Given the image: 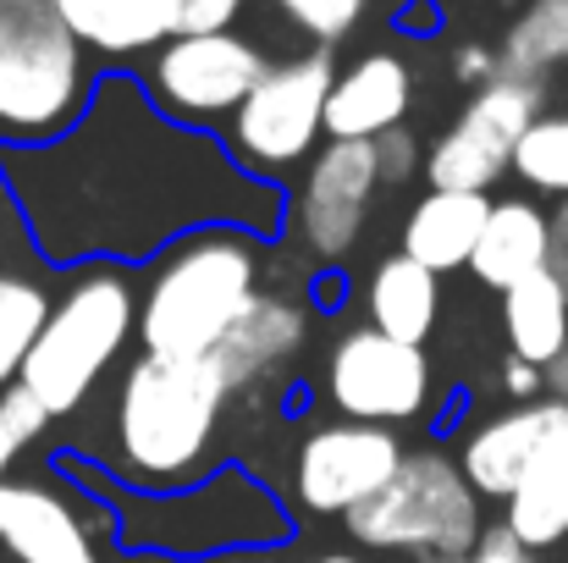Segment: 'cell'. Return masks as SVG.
<instances>
[{"instance_id":"33","label":"cell","mask_w":568,"mask_h":563,"mask_svg":"<svg viewBox=\"0 0 568 563\" xmlns=\"http://www.w3.org/2000/svg\"><path fill=\"white\" fill-rule=\"evenodd\" d=\"M547 271L568 293V199H558V210H547Z\"/></svg>"},{"instance_id":"38","label":"cell","mask_w":568,"mask_h":563,"mask_svg":"<svg viewBox=\"0 0 568 563\" xmlns=\"http://www.w3.org/2000/svg\"><path fill=\"white\" fill-rule=\"evenodd\" d=\"M128 563H183V559H166V553H133Z\"/></svg>"},{"instance_id":"41","label":"cell","mask_w":568,"mask_h":563,"mask_svg":"<svg viewBox=\"0 0 568 563\" xmlns=\"http://www.w3.org/2000/svg\"><path fill=\"white\" fill-rule=\"evenodd\" d=\"M464 6H491V0H464Z\"/></svg>"},{"instance_id":"6","label":"cell","mask_w":568,"mask_h":563,"mask_svg":"<svg viewBox=\"0 0 568 563\" xmlns=\"http://www.w3.org/2000/svg\"><path fill=\"white\" fill-rule=\"evenodd\" d=\"M343 525L359 547L403 553L414 563H464L480 547V536L491 531L475 486L458 470V459L436 453V448L403 453L397 475L365 509H354Z\"/></svg>"},{"instance_id":"3","label":"cell","mask_w":568,"mask_h":563,"mask_svg":"<svg viewBox=\"0 0 568 563\" xmlns=\"http://www.w3.org/2000/svg\"><path fill=\"white\" fill-rule=\"evenodd\" d=\"M265 238L199 227L166 243L139 288V349L155 360H210L265 288Z\"/></svg>"},{"instance_id":"19","label":"cell","mask_w":568,"mask_h":563,"mask_svg":"<svg viewBox=\"0 0 568 563\" xmlns=\"http://www.w3.org/2000/svg\"><path fill=\"white\" fill-rule=\"evenodd\" d=\"M491 215V193H447V188H425L414 199V210L403 215V260L425 265L430 277L447 271H469L475 238Z\"/></svg>"},{"instance_id":"40","label":"cell","mask_w":568,"mask_h":563,"mask_svg":"<svg viewBox=\"0 0 568 563\" xmlns=\"http://www.w3.org/2000/svg\"><path fill=\"white\" fill-rule=\"evenodd\" d=\"M204 563H260L254 553H232V559H204Z\"/></svg>"},{"instance_id":"25","label":"cell","mask_w":568,"mask_h":563,"mask_svg":"<svg viewBox=\"0 0 568 563\" xmlns=\"http://www.w3.org/2000/svg\"><path fill=\"white\" fill-rule=\"evenodd\" d=\"M44 315H50L44 282H33L28 271L0 265V392L17 381L33 338H39V326H44Z\"/></svg>"},{"instance_id":"1","label":"cell","mask_w":568,"mask_h":563,"mask_svg":"<svg viewBox=\"0 0 568 563\" xmlns=\"http://www.w3.org/2000/svg\"><path fill=\"white\" fill-rule=\"evenodd\" d=\"M0 183L50 265H150L199 227L282 238L287 188L248 178L215 133L166 122L139 78L105 72L50 144H0Z\"/></svg>"},{"instance_id":"12","label":"cell","mask_w":568,"mask_h":563,"mask_svg":"<svg viewBox=\"0 0 568 563\" xmlns=\"http://www.w3.org/2000/svg\"><path fill=\"white\" fill-rule=\"evenodd\" d=\"M403 453V436L386 425L326 420L293 448V503L315 520H348L397 475Z\"/></svg>"},{"instance_id":"7","label":"cell","mask_w":568,"mask_h":563,"mask_svg":"<svg viewBox=\"0 0 568 563\" xmlns=\"http://www.w3.org/2000/svg\"><path fill=\"white\" fill-rule=\"evenodd\" d=\"M94 94V67L50 6H0V144L61 139Z\"/></svg>"},{"instance_id":"30","label":"cell","mask_w":568,"mask_h":563,"mask_svg":"<svg viewBox=\"0 0 568 563\" xmlns=\"http://www.w3.org/2000/svg\"><path fill=\"white\" fill-rule=\"evenodd\" d=\"M254 0H178V33H221L232 28Z\"/></svg>"},{"instance_id":"34","label":"cell","mask_w":568,"mask_h":563,"mask_svg":"<svg viewBox=\"0 0 568 563\" xmlns=\"http://www.w3.org/2000/svg\"><path fill=\"white\" fill-rule=\"evenodd\" d=\"M464 563H541V553H525L508 531H486V536H480V547H475Z\"/></svg>"},{"instance_id":"5","label":"cell","mask_w":568,"mask_h":563,"mask_svg":"<svg viewBox=\"0 0 568 563\" xmlns=\"http://www.w3.org/2000/svg\"><path fill=\"white\" fill-rule=\"evenodd\" d=\"M139 343V288L122 265H78L50 299V315L17 371V386L39 398L50 420L78 414L116 360Z\"/></svg>"},{"instance_id":"2","label":"cell","mask_w":568,"mask_h":563,"mask_svg":"<svg viewBox=\"0 0 568 563\" xmlns=\"http://www.w3.org/2000/svg\"><path fill=\"white\" fill-rule=\"evenodd\" d=\"M232 392L210 360H155L139 354L111 403V436H116V470L133 492H183L210 475L221 453Z\"/></svg>"},{"instance_id":"27","label":"cell","mask_w":568,"mask_h":563,"mask_svg":"<svg viewBox=\"0 0 568 563\" xmlns=\"http://www.w3.org/2000/svg\"><path fill=\"white\" fill-rule=\"evenodd\" d=\"M276 11H282L287 28L315 39V50H332L365 22L371 0H276Z\"/></svg>"},{"instance_id":"16","label":"cell","mask_w":568,"mask_h":563,"mask_svg":"<svg viewBox=\"0 0 568 563\" xmlns=\"http://www.w3.org/2000/svg\"><path fill=\"white\" fill-rule=\"evenodd\" d=\"M414 111V67L397 50H365L359 61L337 67L326 94V139L376 144L381 133L403 128Z\"/></svg>"},{"instance_id":"23","label":"cell","mask_w":568,"mask_h":563,"mask_svg":"<svg viewBox=\"0 0 568 563\" xmlns=\"http://www.w3.org/2000/svg\"><path fill=\"white\" fill-rule=\"evenodd\" d=\"M503 343L536 371H547L568 349V293L552 271H536L503 293Z\"/></svg>"},{"instance_id":"20","label":"cell","mask_w":568,"mask_h":563,"mask_svg":"<svg viewBox=\"0 0 568 563\" xmlns=\"http://www.w3.org/2000/svg\"><path fill=\"white\" fill-rule=\"evenodd\" d=\"M469 271L491 293H508L514 282L547 271V210L536 199H525V193L491 199V215H486V227L475 238Z\"/></svg>"},{"instance_id":"24","label":"cell","mask_w":568,"mask_h":563,"mask_svg":"<svg viewBox=\"0 0 568 563\" xmlns=\"http://www.w3.org/2000/svg\"><path fill=\"white\" fill-rule=\"evenodd\" d=\"M568 67V0H525L519 17L503 28L497 44V78L541 83Z\"/></svg>"},{"instance_id":"36","label":"cell","mask_w":568,"mask_h":563,"mask_svg":"<svg viewBox=\"0 0 568 563\" xmlns=\"http://www.w3.org/2000/svg\"><path fill=\"white\" fill-rule=\"evenodd\" d=\"M547 398H558V403H568V349L547 365Z\"/></svg>"},{"instance_id":"31","label":"cell","mask_w":568,"mask_h":563,"mask_svg":"<svg viewBox=\"0 0 568 563\" xmlns=\"http://www.w3.org/2000/svg\"><path fill=\"white\" fill-rule=\"evenodd\" d=\"M447 67H453V83H464V89L475 94V89H486V83L497 78V50L480 44V39H464V44L453 50Z\"/></svg>"},{"instance_id":"10","label":"cell","mask_w":568,"mask_h":563,"mask_svg":"<svg viewBox=\"0 0 568 563\" xmlns=\"http://www.w3.org/2000/svg\"><path fill=\"white\" fill-rule=\"evenodd\" d=\"M376 199H381L376 150L354 144V139H326L310 155V167L298 172V183L287 188L282 232H293V243L310 254V265L332 271V265H343L359 249Z\"/></svg>"},{"instance_id":"14","label":"cell","mask_w":568,"mask_h":563,"mask_svg":"<svg viewBox=\"0 0 568 563\" xmlns=\"http://www.w3.org/2000/svg\"><path fill=\"white\" fill-rule=\"evenodd\" d=\"M568 425V403L558 398H536V403H508L503 414H486L475 420L464 436H458V470L464 481L475 486V497L486 503H503L525 470L536 464V453Z\"/></svg>"},{"instance_id":"11","label":"cell","mask_w":568,"mask_h":563,"mask_svg":"<svg viewBox=\"0 0 568 563\" xmlns=\"http://www.w3.org/2000/svg\"><path fill=\"white\" fill-rule=\"evenodd\" d=\"M547 111L541 83L491 78L464 100V111L447 122V133L425 150V183L447 193H491L514 172V150L530 133V122Z\"/></svg>"},{"instance_id":"37","label":"cell","mask_w":568,"mask_h":563,"mask_svg":"<svg viewBox=\"0 0 568 563\" xmlns=\"http://www.w3.org/2000/svg\"><path fill=\"white\" fill-rule=\"evenodd\" d=\"M298 563H365L359 553H315V559H298Z\"/></svg>"},{"instance_id":"17","label":"cell","mask_w":568,"mask_h":563,"mask_svg":"<svg viewBox=\"0 0 568 563\" xmlns=\"http://www.w3.org/2000/svg\"><path fill=\"white\" fill-rule=\"evenodd\" d=\"M0 547L17 563H100L78 503L39 481H0Z\"/></svg>"},{"instance_id":"15","label":"cell","mask_w":568,"mask_h":563,"mask_svg":"<svg viewBox=\"0 0 568 563\" xmlns=\"http://www.w3.org/2000/svg\"><path fill=\"white\" fill-rule=\"evenodd\" d=\"M304 338H310V310H304V299L287 293V288H260L254 304L237 315V326L215 343L210 365L226 381V392L237 398V392H254V386L276 381V375L298 360Z\"/></svg>"},{"instance_id":"18","label":"cell","mask_w":568,"mask_h":563,"mask_svg":"<svg viewBox=\"0 0 568 563\" xmlns=\"http://www.w3.org/2000/svg\"><path fill=\"white\" fill-rule=\"evenodd\" d=\"M55 22L83 56L133 61L178 33V0H50Z\"/></svg>"},{"instance_id":"9","label":"cell","mask_w":568,"mask_h":563,"mask_svg":"<svg viewBox=\"0 0 568 563\" xmlns=\"http://www.w3.org/2000/svg\"><path fill=\"white\" fill-rule=\"evenodd\" d=\"M271 72V56L237 33V28H221V33H172L161 50L144 56V100L193 133H210V128H226L232 111L254 94V83Z\"/></svg>"},{"instance_id":"22","label":"cell","mask_w":568,"mask_h":563,"mask_svg":"<svg viewBox=\"0 0 568 563\" xmlns=\"http://www.w3.org/2000/svg\"><path fill=\"white\" fill-rule=\"evenodd\" d=\"M365 315H371V332L408 343V349H425L436 332V315H442V277H430L425 265H414L403 254L381 260L365 277Z\"/></svg>"},{"instance_id":"13","label":"cell","mask_w":568,"mask_h":563,"mask_svg":"<svg viewBox=\"0 0 568 563\" xmlns=\"http://www.w3.org/2000/svg\"><path fill=\"white\" fill-rule=\"evenodd\" d=\"M326 403L337 420L397 431L430 409V354L354 326L326 354Z\"/></svg>"},{"instance_id":"32","label":"cell","mask_w":568,"mask_h":563,"mask_svg":"<svg viewBox=\"0 0 568 563\" xmlns=\"http://www.w3.org/2000/svg\"><path fill=\"white\" fill-rule=\"evenodd\" d=\"M497 386H503L508 403H536V398H547V371H536V365H525V360L508 354L497 365Z\"/></svg>"},{"instance_id":"28","label":"cell","mask_w":568,"mask_h":563,"mask_svg":"<svg viewBox=\"0 0 568 563\" xmlns=\"http://www.w3.org/2000/svg\"><path fill=\"white\" fill-rule=\"evenodd\" d=\"M44 431H50V414L39 409V398H33L28 386L11 381V386L0 392V481H6V470L17 464V453L33 448Z\"/></svg>"},{"instance_id":"39","label":"cell","mask_w":568,"mask_h":563,"mask_svg":"<svg viewBox=\"0 0 568 563\" xmlns=\"http://www.w3.org/2000/svg\"><path fill=\"white\" fill-rule=\"evenodd\" d=\"M0 6H11V11H39V6H50V0H0Z\"/></svg>"},{"instance_id":"35","label":"cell","mask_w":568,"mask_h":563,"mask_svg":"<svg viewBox=\"0 0 568 563\" xmlns=\"http://www.w3.org/2000/svg\"><path fill=\"white\" fill-rule=\"evenodd\" d=\"M397 28H403V33H436V28H442V6H436V0H403Z\"/></svg>"},{"instance_id":"8","label":"cell","mask_w":568,"mask_h":563,"mask_svg":"<svg viewBox=\"0 0 568 563\" xmlns=\"http://www.w3.org/2000/svg\"><path fill=\"white\" fill-rule=\"evenodd\" d=\"M332 78H337L332 50H298L287 61H271V72L254 83V94L221 128V150L248 178L287 188V178L304 172L310 155L326 144Z\"/></svg>"},{"instance_id":"21","label":"cell","mask_w":568,"mask_h":563,"mask_svg":"<svg viewBox=\"0 0 568 563\" xmlns=\"http://www.w3.org/2000/svg\"><path fill=\"white\" fill-rule=\"evenodd\" d=\"M525 553H547L568 542V425L536 453L525 481L503 497V525Z\"/></svg>"},{"instance_id":"29","label":"cell","mask_w":568,"mask_h":563,"mask_svg":"<svg viewBox=\"0 0 568 563\" xmlns=\"http://www.w3.org/2000/svg\"><path fill=\"white\" fill-rule=\"evenodd\" d=\"M371 150H376L381 188H403V183H414V178L425 172V144H419V133H408V128L381 133Z\"/></svg>"},{"instance_id":"4","label":"cell","mask_w":568,"mask_h":563,"mask_svg":"<svg viewBox=\"0 0 568 563\" xmlns=\"http://www.w3.org/2000/svg\"><path fill=\"white\" fill-rule=\"evenodd\" d=\"M293 531H298L293 509L237 464L210 470L204 481H193L183 492H161V497L116 492V536L133 553H166L183 563L232 559V553L260 559L271 547H287Z\"/></svg>"},{"instance_id":"26","label":"cell","mask_w":568,"mask_h":563,"mask_svg":"<svg viewBox=\"0 0 568 563\" xmlns=\"http://www.w3.org/2000/svg\"><path fill=\"white\" fill-rule=\"evenodd\" d=\"M514 172L536 193L568 199V111H541L530 122V133L514 150Z\"/></svg>"}]
</instances>
